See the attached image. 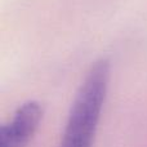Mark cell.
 <instances>
[{
    "instance_id": "1",
    "label": "cell",
    "mask_w": 147,
    "mask_h": 147,
    "mask_svg": "<svg viewBox=\"0 0 147 147\" xmlns=\"http://www.w3.org/2000/svg\"><path fill=\"white\" fill-rule=\"evenodd\" d=\"M109 81L110 63L99 59L90 67L76 93L59 147H92Z\"/></svg>"
},
{
    "instance_id": "2",
    "label": "cell",
    "mask_w": 147,
    "mask_h": 147,
    "mask_svg": "<svg viewBox=\"0 0 147 147\" xmlns=\"http://www.w3.org/2000/svg\"><path fill=\"white\" fill-rule=\"evenodd\" d=\"M41 115L39 102L28 101L20 106L12 120L0 129V147H26L38 129Z\"/></svg>"
}]
</instances>
